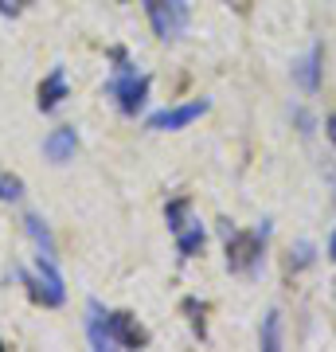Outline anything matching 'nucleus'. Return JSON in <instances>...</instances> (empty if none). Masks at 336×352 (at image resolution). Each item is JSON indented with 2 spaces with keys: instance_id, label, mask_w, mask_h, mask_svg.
Returning <instances> with one entry per match:
<instances>
[{
  "instance_id": "nucleus-1",
  "label": "nucleus",
  "mask_w": 336,
  "mask_h": 352,
  "mask_svg": "<svg viewBox=\"0 0 336 352\" xmlns=\"http://www.w3.org/2000/svg\"><path fill=\"white\" fill-rule=\"evenodd\" d=\"M90 344L94 349H145L149 344V333L141 329V321L133 314H102L98 305H90Z\"/></svg>"
},
{
  "instance_id": "nucleus-11",
  "label": "nucleus",
  "mask_w": 336,
  "mask_h": 352,
  "mask_svg": "<svg viewBox=\"0 0 336 352\" xmlns=\"http://www.w3.org/2000/svg\"><path fill=\"white\" fill-rule=\"evenodd\" d=\"M24 223H27V231H32V239L39 243V251H43V254H51V258H55V239H51L47 223H43V219H39V215H27Z\"/></svg>"
},
{
  "instance_id": "nucleus-5",
  "label": "nucleus",
  "mask_w": 336,
  "mask_h": 352,
  "mask_svg": "<svg viewBox=\"0 0 336 352\" xmlns=\"http://www.w3.org/2000/svg\"><path fill=\"white\" fill-rule=\"evenodd\" d=\"M145 16H149L157 39L172 43L188 32V0H145Z\"/></svg>"
},
{
  "instance_id": "nucleus-15",
  "label": "nucleus",
  "mask_w": 336,
  "mask_h": 352,
  "mask_svg": "<svg viewBox=\"0 0 336 352\" xmlns=\"http://www.w3.org/2000/svg\"><path fill=\"white\" fill-rule=\"evenodd\" d=\"M324 133H328V141L336 145V113H328V122H324Z\"/></svg>"
},
{
  "instance_id": "nucleus-12",
  "label": "nucleus",
  "mask_w": 336,
  "mask_h": 352,
  "mask_svg": "<svg viewBox=\"0 0 336 352\" xmlns=\"http://www.w3.org/2000/svg\"><path fill=\"white\" fill-rule=\"evenodd\" d=\"M278 329H282V314H278V309H270V314H266V325H262V349H266V352H278V349H282Z\"/></svg>"
},
{
  "instance_id": "nucleus-16",
  "label": "nucleus",
  "mask_w": 336,
  "mask_h": 352,
  "mask_svg": "<svg viewBox=\"0 0 336 352\" xmlns=\"http://www.w3.org/2000/svg\"><path fill=\"white\" fill-rule=\"evenodd\" d=\"M328 258H336V231H333V239H328Z\"/></svg>"
},
{
  "instance_id": "nucleus-17",
  "label": "nucleus",
  "mask_w": 336,
  "mask_h": 352,
  "mask_svg": "<svg viewBox=\"0 0 336 352\" xmlns=\"http://www.w3.org/2000/svg\"><path fill=\"white\" fill-rule=\"evenodd\" d=\"M333 180H336V173H333Z\"/></svg>"
},
{
  "instance_id": "nucleus-13",
  "label": "nucleus",
  "mask_w": 336,
  "mask_h": 352,
  "mask_svg": "<svg viewBox=\"0 0 336 352\" xmlns=\"http://www.w3.org/2000/svg\"><path fill=\"white\" fill-rule=\"evenodd\" d=\"M24 196V180L16 173H0V204H16Z\"/></svg>"
},
{
  "instance_id": "nucleus-14",
  "label": "nucleus",
  "mask_w": 336,
  "mask_h": 352,
  "mask_svg": "<svg viewBox=\"0 0 336 352\" xmlns=\"http://www.w3.org/2000/svg\"><path fill=\"white\" fill-rule=\"evenodd\" d=\"M20 8H24L20 0H0V12H4V16H16V12H20Z\"/></svg>"
},
{
  "instance_id": "nucleus-4",
  "label": "nucleus",
  "mask_w": 336,
  "mask_h": 352,
  "mask_svg": "<svg viewBox=\"0 0 336 352\" xmlns=\"http://www.w3.org/2000/svg\"><path fill=\"white\" fill-rule=\"evenodd\" d=\"M262 251H266V227H254V231H231L227 227V266L235 274L254 270Z\"/></svg>"
},
{
  "instance_id": "nucleus-9",
  "label": "nucleus",
  "mask_w": 336,
  "mask_h": 352,
  "mask_svg": "<svg viewBox=\"0 0 336 352\" xmlns=\"http://www.w3.org/2000/svg\"><path fill=\"white\" fill-rule=\"evenodd\" d=\"M63 98H67V75H63V67H55V71L39 82V110L43 113L55 110Z\"/></svg>"
},
{
  "instance_id": "nucleus-8",
  "label": "nucleus",
  "mask_w": 336,
  "mask_h": 352,
  "mask_svg": "<svg viewBox=\"0 0 336 352\" xmlns=\"http://www.w3.org/2000/svg\"><path fill=\"white\" fill-rule=\"evenodd\" d=\"M75 153H78V133H75V126H59V129H51L47 138H43V157H47L51 164L75 161Z\"/></svg>"
},
{
  "instance_id": "nucleus-2",
  "label": "nucleus",
  "mask_w": 336,
  "mask_h": 352,
  "mask_svg": "<svg viewBox=\"0 0 336 352\" xmlns=\"http://www.w3.org/2000/svg\"><path fill=\"white\" fill-rule=\"evenodd\" d=\"M164 219H168V231H172V239H176V251L184 254V258H196V254L203 251L208 231H203V223H199L192 200H184V196H180V200H168Z\"/></svg>"
},
{
  "instance_id": "nucleus-10",
  "label": "nucleus",
  "mask_w": 336,
  "mask_h": 352,
  "mask_svg": "<svg viewBox=\"0 0 336 352\" xmlns=\"http://www.w3.org/2000/svg\"><path fill=\"white\" fill-rule=\"evenodd\" d=\"M293 78L301 82V90H317L321 87V47H309V55L301 59V63H293Z\"/></svg>"
},
{
  "instance_id": "nucleus-7",
  "label": "nucleus",
  "mask_w": 336,
  "mask_h": 352,
  "mask_svg": "<svg viewBox=\"0 0 336 352\" xmlns=\"http://www.w3.org/2000/svg\"><path fill=\"white\" fill-rule=\"evenodd\" d=\"M208 110H212V102H208V98L184 102V106H168V110H161V113H153V118H149V129H157V133L184 129V126H192L196 118H203Z\"/></svg>"
},
{
  "instance_id": "nucleus-6",
  "label": "nucleus",
  "mask_w": 336,
  "mask_h": 352,
  "mask_svg": "<svg viewBox=\"0 0 336 352\" xmlns=\"http://www.w3.org/2000/svg\"><path fill=\"white\" fill-rule=\"evenodd\" d=\"M27 286H32V298L51 305V309L67 302V286H63V274L55 270V258H51V254H39L36 270L27 274Z\"/></svg>"
},
{
  "instance_id": "nucleus-3",
  "label": "nucleus",
  "mask_w": 336,
  "mask_h": 352,
  "mask_svg": "<svg viewBox=\"0 0 336 352\" xmlns=\"http://www.w3.org/2000/svg\"><path fill=\"white\" fill-rule=\"evenodd\" d=\"M106 94L117 102V110L129 113V118H137L145 110V98H149V75H141L133 63H122L113 71V78L106 82Z\"/></svg>"
}]
</instances>
